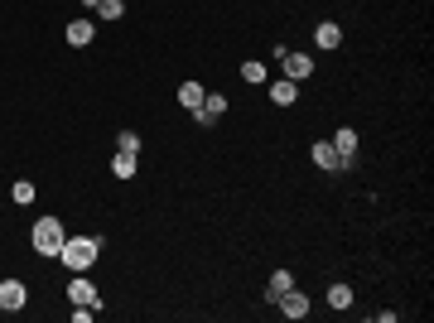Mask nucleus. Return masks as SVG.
Masks as SVG:
<instances>
[{
  "label": "nucleus",
  "mask_w": 434,
  "mask_h": 323,
  "mask_svg": "<svg viewBox=\"0 0 434 323\" xmlns=\"http://www.w3.org/2000/svg\"><path fill=\"white\" fill-rule=\"evenodd\" d=\"M97 256H102V236H68L63 251H58V261H63L68 270H87Z\"/></svg>",
  "instance_id": "1"
},
{
  "label": "nucleus",
  "mask_w": 434,
  "mask_h": 323,
  "mask_svg": "<svg viewBox=\"0 0 434 323\" xmlns=\"http://www.w3.org/2000/svg\"><path fill=\"white\" fill-rule=\"evenodd\" d=\"M29 241H34V251H39V256H58V251H63V241H68V232H63V222H58V217H39V222L29 227Z\"/></svg>",
  "instance_id": "2"
},
{
  "label": "nucleus",
  "mask_w": 434,
  "mask_h": 323,
  "mask_svg": "<svg viewBox=\"0 0 434 323\" xmlns=\"http://www.w3.org/2000/svg\"><path fill=\"white\" fill-rule=\"evenodd\" d=\"M280 63H285V78H290V82H309V78H314V58H309V53L285 49V53H280Z\"/></svg>",
  "instance_id": "3"
},
{
  "label": "nucleus",
  "mask_w": 434,
  "mask_h": 323,
  "mask_svg": "<svg viewBox=\"0 0 434 323\" xmlns=\"http://www.w3.org/2000/svg\"><path fill=\"white\" fill-rule=\"evenodd\" d=\"M24 299H29L24 280H0V314H19V309H24Z\"/></svg>",
  "instance_id": "4"
},
{
  "label": "nucleus",
  "mask_w": 434,
  "mask_h": 323,
  "mask_svg": "<svg viewBox=\"0 0 434 323\" xmlns=\"http://www.w3.org/2000/svg\"><path fill=\"white\" fill-rule=\"evenodd\" d=\"M68 304H97V309H102V295H97V285H92V280L73 275V280H68Z\"/></svg>",
  "instance_id": "5"
},
{
  "label": "nucleus",
  "mask_w": 434,
  "mask_h": 323,
  "mask_svg": "<svg viewBox=\"0 0 434 323\" xmlns=\"http://www.w3.org/2000/svg\"><path fill=\"white\" fill-rule=\"evenodd\" d=\"M333 150H338V159H342V169H352V155H357V130H333V140H328Z\"/></svg>",
  "instance_id": "6"
},
{
  "label": "nucleus",
  "mask_w": 434,
  "mask_h": 323,
  "mask_svg": "<svg viewBox=\"0 0 434 323\" xmlns=\"http://www.w3.org/2000/svg\"><path fill=\"white\" fill-rule=\"evenodd\" d=\"M63 39H68L73 49H87V44L97 39V24H92V19H73V24L63 29Z\"/></svg>",
  "instance_id": "7"
},
{
  "label": "nucleus",
  "mask_w": 434,
  "mask_h": 323,
  "mask_svg": "<svg viewBox=\"0 0 434 323\" xmlns=\"http://www.w3.org/2000/svg\"><path fill=\"white\" fill-rule=\"evenodd\" d=\"M275 304H280L285 319H304V314H309V295H300V290H285Z\"/></svg>",
  "instance_id": "8"
},
{
  "label": "nucleus",
  "mask_w": 434,
  "mask_h": 323,
  "mask_svg": "<svg viewBox=\"0 0 434 323\" xmlns=\"http://www.w3.org/2000/svg\"><path fill=\"white\" fill-rule=\"evenodd\" d=\"M222 111H227V97H217V92H208V97H203V107L193 111V121H198V125H213V121L222 116Z\"/></svg>",
  "instance_id": "9"
},
{
  "label": "nucleus",
  "mask_w": 434,
  "mask_h": 323,
  "mask_svg": "<svg viewBox=\"0 0 434 323\" xmlns=\"http://www.w3.org/2000/svg\"><path fill=\"white\" fill-rule=\"evenodd\" d=\"M203 97H208V92H203V82H198V78H189V82H179V107L198 111V107H203Z\"/></svg>",
  "instance_id": "10"
},
{
  "label": "nucleus",
  "mask_w": 434,
  "mask_h": 323,
  "mask_svg": "<svg viewBox=\"0 0 434 323\" xmlns=\"http://www.w3.org/2000/svg\"><path fill=\"white\" fill-rule=\"evenodd\" d=\"M309 155H314V164H319V169H328V174H338V169H342V159H338V150H333L328 140H319Z\"/></svg>",
  "instance_id": "11"
},
{
  "label": "nucleus",
  "mask_w": 434,
  "mask_h": 323,
  "mask_svg": "<svg viewBox=\"0 0 434 323\" xmlns=\"http://www.w3.org/2000/svg\"><path fill=\"white\" fill-rule=\"evenodd\" d=\"M295 97H300V82H290V78H275V82H270V102H275V107H290Z\"/></svg>",
  "instance_id": "12"
},
{
  "label": "nucleus",
  "mask_w": 434,
  "mask_h": 323,
  "mask_svg": "<svg viewBox=\"0 0 434 323\" xmlns=\"http://www.w3.org/2000/svg\"><path fill=\"white\" fill-rule=\"evenodd\" d=\"M314 44H319V49H324V53H333V49H338V44H342V29H338V24H333V19H324V24H319V29H314Z\"/></svg>",
  "instance_id": "13"
},
{
  "label": "nucleus",
  "mask_w": 434,
  "mask_h": 323,
  "mask_svg": "<svg viewBox=\"0 0 434 323\" xmlns=\"http://www.w3.org/2000/svg\"><path fill=\"white\" fill-rule=\"evenodd\" d=\"M285 290H295V275H290V270H270V285H266V299L275 304V299H280Z\"/></svg>",
  "instance_id": "14"
},
{
  "label": "nucleus",
  "mask_w": 434,
  "mask_h": 323,
  "mask_svg": "<svg viewBox=\"0 0 434 323\" xmlns=\"http://www.w3.org/2000/svg\"><path fill=\"white\" fill-rule=\"evenodd\" d=\"M111 174H116V179H135V155H125V150L111 155Z\"/></svg>",
  "instance_id": "15"
},
{
  "label": "nucleus",
  "mask_w": 434,
  "mask_h": 323,
  "mask_svg": "<svg viewBox=\"0 0 434 323\" xmlns=\"http://www.w3.org/2000/svg\"><path fill=\"white\" fill-rule=\"evenodd\" d=\"M241 82H251V87H256V82H266V63L246 58V63H241Z\"/></svg>",
  "instance_id": "16"
},
{
  "label": "nucleus",
  "mask_w": 434,
  "mask_h": 323,
  "mask_svg": "<svg viewBox=\"0 0 434 323\" xmlns=\"http://www.w3.org/2000/svg\"><path fill=\"white\" fill-rule=\"evenodd\" d=\"M328 304L333 309H352V290L347 285H328Z\"/></svg>",
  "instance_id": "17"
},
{
  "label": "nucleus",
  "mask_w": 434,
  "mask_h": 323,
  "mask_svg": "<svg viewBox=\"0 0 434 323\" xmlns=\"http://www.w3.org/2000/svg\"><path fill=\"white\" fill-rule=\"evenodd\" d=\"M10 198H15L19 208H29V203H34V184H29V179H19V184L10 189Z\"/></svg>",
  "instance_id": "18"
},
{
  "label": "nucleus",
  "mask_w": 434,
  "mask_h": 323,
  "mask_svg": "<svg viewBox=\"0 0 434 323\" xmlns=\"http://www.w3.org/2000/svg\"><path fill=\"white\" fill-rule=\"evenodd\" d=\"M116 150H125V155H140V135H135V130H121V135H116Z\"/></svg>",
  "instance_id": "19"
},
{
  "label": "nucleus",
  "mask_w": 434,
  "mask_h": 323,
  "mask_svg": "<svg viewBox=\"0 0 434 323\" xmlns=\"http://www.w3.org/2000/svg\"><path fill=\"white\" fill-rule=\"evenodd\" d=\"M97 15H102V19H121V15H125V0H102Z\"/></svg>",
  "instance_id": "20"
},
{
  "label": "nucleus",
  "mask_w": 434,
  "mask_h": 323,
  "mask_svg": "<svg viewBox=\"0 0 434 323\" xmlns=\"http://www.w3.org/2000/svg\"><path fill=\"white\" fill-rule=\"evenodd\" d=\"M78 5H83V10H97V5H102V0H78Z\"/></svg>",
  "instance_id": "21"
}]
</instances>
